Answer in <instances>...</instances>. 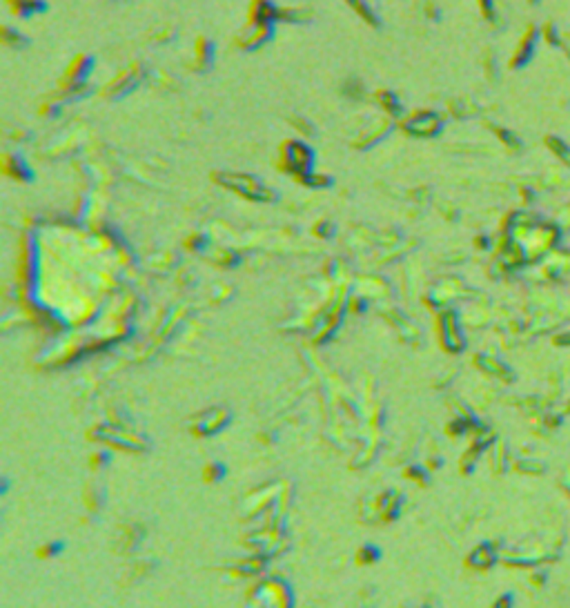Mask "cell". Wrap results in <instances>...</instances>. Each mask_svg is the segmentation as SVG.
<instances>
[{
	"mask_svg": "<svg viewBox=\"0 0 570 608\" xmlns=\"http://www.w3.org/2000/svg\"><path fill=\"white\" fill-rule=\"evenodd\" d=\"M216 181L220 183V186H225L228 190L241 194L250 201H274L277 198V194H274V190H270L268 186H263V183L252 176V174H241V172H220L216 176Z\"/></svg>",
	"mask_w": 570,
	"mask_h": 608,
	"instance_id": "obj_1",
	"label": "cell"
},
{
	"mask_svg": "<svg viewBox=\"0 0 570 608\" xmlns=\"http://www.w3.org/2000/svg\"><path fill=\"white\" fill-rule=\"evenodd\" d=\"M347 3H350V5H352V7H355V9H357V11H359V14H361V16L365 18V21L370 23V25H379L377 16H372L370 7H367V5L363 3V0H347Z\"/></svg>",
	"mask_w": 570,
	"mask_h": 608,
	"instance_id": "obj_8",
	"label": "cell"
},
{
	"mask_svg": "<svg viewBox=\"0 0 570 608\" xmlns=\"http://www.w3.org/2000/svg\"><path fill=\"white\" fill-rule=\"evenodd\" d=\"M14 7H16V11L21 14V16L29 18L31 14L45 11V9H47V3H45V0H14Z\"/></svg>",
	"mask_w": 570,
	"mask_h": 608,
	"instance_id": "obj_4",
	"label": "cell"
},
{
	"mask_svg": "<svg viewBox=\"0 0 570 608\" xmlns=\"http://www.w3.org/2000/svg\"><path fill=\"white\" fill-rule=\"evenodd\" d=\"M212 61H214V45L210 41H200L198 43V63L203 67H208V65H212Z\"/></svg>",
	"mask_w": 570,
	"mask_h": 608,
	"instance_id": "obj_6",
	"label": "cell"
},
{
	"mask_svg": "<svg viewBox=\"0 0 570 608\" xmlns=\"http://www.w3.org/2000/svg\"><path fill=\"white\" fill-rule=\"evenodd\" d=\"M403 127H406V132H410L412 136L430 138L441 132V118L434 112H417L403 123Z\"/></svg>",
	"mask_w": 570,
	"mask_h": 608,
	"instance_id": "obj_3",
	"label": "cell"
},
{
	"mask_svg": "<svg viewBox=\"0 0 570 608\" xmlns=\"http://www.w3.org/2000/svg\"><path fill=\"white\" fill-rule=\"evenodd\" d=\"M5 168H7V174H11V176H16V178L31 181V170L27 168L25 161H23L21 156H11V158L7 161Z\"/></svg>",
	"mask_w": 570,
	"mask_h": 608,
	"instance_id": "obj_5",
	"label": "cell"
},
{
	"mask_svg": "<svg viewBox=\"0 0 570 608\" xmlns=\"http://www.w3.org/2000/svg\"><path fill=\"white\" fill-rule=\"evenodd\" d=\"M136 83H138V78L134 76V74H127V76H123L121 81H116L112 87H114V91H112V96H116V89H121V94L123 91H130L132 87H136ZM118 94V96H121Z\"/></svg>",
	"mask_w": 570,
	"mask_h": 608,
	"instance_id": "obj_9",
	"label": "cell"
},
{
	"mask_svg": "<svg viewBox=\"0 0 570 608\" xmlns=\"http://www.w3.org/2000/svg\"><path fill=\"white\" fill-rule=\"evenodd\" d=\"M285 165L292 174L301 176L303 181L312 174V168H315V152L310 150L303 143H287L285 147Z\"/></svg>",
	"mask_w": 570,
	"mask_h": 608,
	"instance_id": "obj_2",
	"label": "cell"
},
{
	"mask_svg": "<svg viewBox=\"0 0 570 608\" xmlns=\"http://www.w3.org/2000/svg\"><path fill=\"white\" fill-rule=\"evenodd\" d=\"M379 98L383 101V107L388 109V112H392V116H399L403 112V107L399 105V98L395 94H390V91H381Z\"/></svg>",
	"mask_w": 570,
	"mask_h": 608,
	"instance_id": "obj_7",
	"label": "cell"
}]
</instances>
